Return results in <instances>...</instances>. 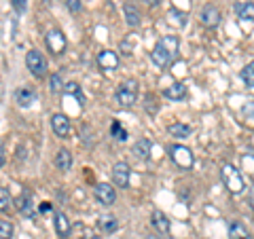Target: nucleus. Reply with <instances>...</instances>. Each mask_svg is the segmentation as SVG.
I'll list each match as a JSON object with an SVG mask.
<instances>
[{
  "mask_svg": "<svg viewBox=\"0 0 254 239\" xmlns=\"http://www.w3.org/2000/svg\"><path fill=\"white\" fill-rule=\"evenodd\" d=\"M17 210L28 218H34V208H32V197L30 193H23L19 199H17Z\"/></svg>",
  "mask_w": 254,
  "mask_h": 239,
  "instance_id": "nucleus-19",
  "label": "nucleus"
},
{
  "mask_svg": "<svg viewBox=\"0 0 254 239\" xmlns=\"http://www.w3.org/2000/svg\"><path fill=\"white\" fill-rule=\"evenodd\" d=\"M51 129L58 138H68L70 135V119L66 115H53L51 117Z\"/></svg>",
  "mask_w": 254,
  "mask_h": 239,
  "instance_id": "nucleus-9",
  "label": "nucleus"
},
{
  "mask_svg": "<svg viewBox=\"0 0 254 239\" xmlns=\"http://www.w3.org/2000/svg\"><path fill=\"white\" fill-rule=\"evenodd\" d=\"M95 199L102 203V205H113L117 201V190L106 184V182H100L98 186H95Z\"/></svg>",
  "mask_w": 254,
  "mask_h": 239,
  "instance_id": "nucleus-8",
  "label": "nucleus"
},
{
  "mask_svg": "<svg viewBox=\"0 0 254 239\" xmlns=\"http://www.w3.org/2000/svg\"><path fill=\"white\" fill-rule=\"evenodd\" d=\"M237 15H240V19H248V21H254V4L252 2H240L235 6Z\"/></svg>",
  "mask_w": 254,
  "mask_h": 239,
  "instance_id": "nucleus-22",
  "label": "nucleus"
},
{
  "mask_svg": "<svg viewBox=\"0 0 254 239\" xmlns=\"http://www.w3.org/2000/svg\"><path fill=\"white\" fill-rule=\"evenodd\" d=\"M38 210H41L43 214H47V212H51V203H41V208H38Z\"/></svg>",
  "mask_w": 254,
  "mask_h": 239,
  "instance_id": "nucleus-34",
  "label": "nucleus"
},
{
  "mask_svg": "<svg viewBox=\"0 0 254 239\" xmlns=\"http://www.w3.org/2000/svg\"><path fill=\"white\" fill-rule=\"evenodd\" d=\"M110 131H113V135H115V138L117 140H127V131L123 129V127H121V123H119V121H115L113 123V127H110Z\"/></svg>",
  "mask_w": 254,
  "mask_h": 239,
  "instance_id": "nucleus-28",
  "label": "nucleus"
},
{
  "mask_svg": "<svg viewBox=\"0 0 254 239\" xmlns=\"http://www.w3.org/2000/svg\"><path fill=\"white\" fill-rule=\"evenodd\" d=\"M199 19H201V23H203L205 28H216L222 17H220V11L216 9V6L205 4L203 9H201V13H199Z\"/></svg>",
  "mask_w": 254,
  "mask_h": 239,
  "instance_id": "nucleus-10",
  "label": "nucleus"
},
{
  "mask_svg": "<svg viewBox=\"0 0 254 239\" xmlns=\"http://www.w3.org/2000/svg\"><path fill=\"white\" fill-rule=\"evenodd\" d=\"M26 66H28V70L36 78H43L47 74V60H45V55L41 51H36V49L28 51V55H26Z\"/></svg>",
  "mask_w": 254,
  "mask_h": 239,
  "instance_id": "nucleus-4",
  "label": "nucleus"
},
{
  "mask_svg": "<svg viewBox=\"0 0 254 239\" xmlns=\"http://www.w3.org/2000/svg\"><path fill=\"white\" fill-rule=\"evenodd\" d=\"M170 157L182 170H190V167H193V155H190V150L187 146H180V144L170 146Z\"/></svg>",
  "mask_w": 254,
  "mask_h": 239,
  "instance_id": "nucleus-5",
  "label": "nucleus"
},
{
  "mask_svg": "<svg viewBox=\"0 0 254 239\" xmlns=\"http://www.w3.org/2000/svg\"><path fill=\"white\" fill-rule=\"evenodd\" d=\"M244 115L246 117H254V102H250V104L244 108Z\"/></svg>",
  "mask_w": 254,
  "mask_h": 239,
  "instance_id": "nucleus-33",
  "label": "nucleus"
},
{
  "mask_svg": "<svg viewBox=\"0 0 254 239\" xmlns=\"http://www.w3.org/2000/svg\"><path fill=\"white\" fill-rule=\"evenodd\" d=\"M45 41H47V47H49V51L53 55H62L66 51V36H64L60 30H51Z\"/></svg>",
  "mask_w": 254,
  "mask_h": 239,
  "instance_id": "nucleus-7",
  "label": "nucleus"
},
{
  "mask_svg": "<svg viewBox=\"0 0 254 239\" xmlns=\"http://www.w3.org/2000/svg\"><path fill=\"white\" fill-rule=\"evenodd\" d=\"M64 91H66V93H70V95H74V98H78V102H81V104L85 102L83 93H81V87H78L76 83H70V85H66V87H64Z\"/></svg>",
  "mask_w": 254,
  "mask_h": 239,
  "instance_id": "nucleus-27",
  "label": "nucleus"
},
{
  "mask_svg": "<svg viewBox=\"0 0 254 239\" xmlns=\"http://www.w3.org/2000/svg\"><path fill=\"white\" fill-rule=\"evenodd\" d=\"M163 95L170 98V100H185L187 98V85L185 83H174L163 91Z\"/></svg>",
  "mask_w": 254,
  "mask_h": 239,
  "instance_id": "nucleus-18",
  "label": "nucleus"
},
{
  "mask_svg": "<svg viewBox=\"0 0 254 239\" xmlns=\"http://www.w3.org/2000/svg\"><path fill=\"white\" fill-rule=\"evenodd\" d=\"M144 2H146L148 6H157L159 2H161V0H144Z\"/></svg>",
  "mask_w": 254,
  "mask_h": 239,
  "instance_id": "nucleus-35",
  "label": "nucleus"
},
{
  "mask_svg": "<svg viewBox=\"0 0 254 239\" xmlns=\"http://www.w3.org/2000/svg\"><path fill=\"white\" fill-rule=\"evenodd\" d=\"M55 231H58L60 237H68L70 231H72V227H70V220L64 212H58L55 214Z\"/></svg>",
  "mask_w": 254,
  "mask_h": 239,
  "instance_id": "nucleus-16",
  "label": "nucleus"
},
{
  "mask_svg": "<svg viewBox=\"0 0 254 239\" xmlns=\"http://www.w3.org/2000/svg\"><path fill=\"white\" fill-rule=\"evenodd\" d=\"M150 150H153V142H150L148 138H142L133 144V155H136L138 159H144V161L150 159Z\"/></svg>",
  "mask_w": 254,
  "mask_h": 239,
  "instance_id": "nucleus-15",
  "label": "nucleus"
},
{
  "mask_svg": "<svg viewBox=\"0 0 254 239\" xmlns=\"http://www.w3.org/2000/svg\"><path fill=\"white\" fill-rule=\"evenodd\" d=\"M178 49H180L178 36H163L161 41L155 45L153 53H150V60H153V63L157 68L163 70V68H168L174 60H176Z\"/></svg>",
  "mask_w": 254,
  "mask_h": 239,
  "instance_id": "nucleus-1",
  "label": "nucleus"
},
{
  "mask_svg": "<svg viewBox=\"0 0 254 239\" xmlns=\"http://www.w3.org/2000/svg\"><path fill=\"white\" fill-rule=\"evenodd\" d=\"M229 237L231 239H250V233H248V229H246L242 222L233 220L231 225H229Z\"/></svg>",
  "mask_w": 254,
  "mask_h": 239,
  "instance_id": "nucleus-20",
  "label": "nucleus"
},
{
  "mask_svg": "<svg viewBox=\"0 0 254 239\" xmlns=\"http://www.w3.org/2000/svg\"><path fill=\"white\" fill-rule=\"evenodd\" d=\"M55 167H58L60 172H68L70 167H72V155H70L68 148L58 150V155H55Z\"/></svg>",
  "mask_w": 254,
  "mask_h": 239,
  "instance_id": "nucleus-14",
  "label": "nucleus"
},
{
  "mask_svg": "<svg viewBox=\"0 0 254 239\" xmlns=\"http://www.w3.org/2000/svg\"><path fill=\"white\" fill-rule=\"evenodd\" d=\"M138 81H133V78H127L123 81L121 85L117 87V102L121 104L123 108H129L138 102Z\"/></svg>",
  "mask_w": 254,
  "mask_h": 239,
  "instance_id": "nucleus-3",
  "label": "nucleus"
},
{
  "mask_svg": "<svg viewBox=\"0 0 254 239\" xmlns=\"http://www.w3.org/2000/svg\"><path fill=\"white\" fill-rule=\"evenodd\" d=\"M13 237V222L0 218V239H11Z\"/></svg>",
  "mask_w": 254,
  "mask_h": 239,
  "instance_id": "nucleus-25",
  "label": "nucleus"
},
{
  "mask_svg": "<svg viewBox=\"0 0 254 239\" xmlns=\"http://www.w3.org/2000/svg\"><path fill=\"white\" fill-rule=\"evenodd\" d=\"M98 66L102 70H117V66H119V55L115 51H110V49L100 51L98 53Z\"/></svg>",
  "mask_w": 254,
  "mask_h": 239,
  "instance_id": "nucleus-11",
  "label": "nucleus"
},
{
  "mask_svg": "<svg viewBox=\"0 0 254 239\" xmlns=\"http://www.w3.org/2000/svg\"><path fill=\"white\" fill-rule=\"evenodd\" d=\"M123 13H125V21L129 23L131 28L140 26V21H142V15H140V11H138V6H136V4H131V2H125V4H123Z\"/></svg>",
  "mask_w": 254,
  "mask_h": 239,
  "instance_id": "nucleus-12",
  "label": "nucleus"
},
{
  "mask_svg": "<svg viewBox=\"0 0 254 239\" xmlns=\"http://www.w3.org/2000/svg\"><path fill=\"white\" fill-rule=\"evenodd\" d=\"M11 203H13V199H11V195H9V190L0 186V212H9Z\"/></svg>",
  "mask_w": 254,
  "mask_h": 239,
  "instance_id": "nucleus-24",
  "label": "nucleus"
},
{
  "mask_svg": "<svg viewBox=\"0 0 254 239\" xmlns=\"http://www.w3.org/2000/svg\"><path fill=\"white\" fill-rule=\"evenodd\" d=\"M15 100H17L19 106H30L32 102L36 100V93H34L32 87H19L17 93H15Z\"/></svg>",
  "mask_w": 254,
  "mask_h": 239,
  "instance_id": "nucleus-17",
  "label": "nucleus"
},
{
  "mask_svg": "<svg viewBox=\"0 0 254 239\" xmlns=\"http://www.w3.org/2000/svg\"><path fill=\"white\" fill-rule=\"evenodd\" d=\"M144 239H161V237H157V235H148V237H144Z\"/></svg>",
  "mask_w": 254,
  "mask_h": 239,
  "instance_id": "nucleus-36",
  "label": "nucleus"
},
{
  "mask_svg": "<svg viewBox=\"0 0 254 239\" xmlns=\"http://www.w3.org/2000/svg\"><path fill=\"white\" fill-rule=\"evenodd\" d=\"M4 161H6V153H4V142L0 140V167L4 165Z\"/></svg>",
  "mask_w": 254,
  "mask_h": 239,
  "instance_id": "nucleus-32",
  "label": "nucleus"
},
{
  "mask_svg": "<svg viewBox=\"0 0 254 239\" xmlns=\"http://www.w3.org/2000/svg\"><path fill=\"white\" fill-rule=\"evenodd\" d=\"M66 4H68V9L72 13H76L78 9H81V0H66Z\"/></svg>",
  "mask_w": 254,
  "mask_h": 239,
  "instance_id": "nucleus-30",
  "label": "nucleus"
},
{
  "mask_svg": "<svg viewBox=\"0 0 254 239\" xmlns=\"http://www.w3.org/2000/svg\"><path fill=\"white\" fill-rule=\"evenodd\" d=\"M242 76H244V81H246V85L248 87H254V61H250L248 66L244 68V72H242Z\"/></svg>",
  "mask_w": 254,
  "mask_h": 239,
  "instance_id": "nucleus-26",
  "label": "nucleus"
},
{
  "mask_svg": "<svg viewBox=\"0 0 254 239\" xmlns=\"http://www.w3.org/2000/svg\"><path fill=\"white\" fill-rule=\"evenodd\" d=\"M64 89V83H62V76L60 74H51V91H62Z\"/></svg>",
  "mask_w": 254,
  "mask_h": 239,
  "instance_id": "nucleus-29",
  "label": "nucleus"
},
{
  "mask_svg": "<svg viewBox=\"0 0 254 239\" xmlns=\"http://www.w3.org/2000/svg\"><path fill=\"white\" fill-rule=\"evenodd\" d=\"M129 176H131L129 165L123 163V161L115 163V167H113V182L119 188H127V186H129Z\"/></svg>",
  "mask_w": 254,
  "mask_h": 239,
  "instance_id": "nucleus-6",
  "label": "nucleus"
},
{
  "mask_svg": "<svg viewBox=\"0 0 254 239\" xmlns=\"http://www.w3.org/2000/svg\"><path fill=\"white\" fill-rule=\"evenodd\" d=\"M150 220H153V227L159 231V233H170V218L165 216V214L161 210H155L153 216H150Z\"/></svg>",
  "mask_w": 254,
  "mask_h": 239,
  "instance_id": "nucleus-13",
  "label": "nucleus"
},
{
  "mask_svg": "<svg viewBox=\"0 0 254 239\" xmlns=\"http://www.w3.org/2000/svg\"><path fill=\"white\" fill-rule=\"evenodd\" d=\"M220 176H222V182H225V186H227V190H229L231 195H240V193H244V188H246L244 176L235 170L233 165H229V163L222 165Z\"/></svg>",
  "mask_w": 254,
  "mask_h": 239,
  "instance_id": "nucleus-2",
  "label": "nucleus"
},
{
  "mask_svg": "<svg viewBox=\"0 0 254 239\" xmlns=\"http://www.w3.org/2000/svg\"><path fill=\"white\" fill-rule=\"evenodd\" d=\"M100 227L102 231H106V233H113V231H117V218L115 216H102L100 218Z\"/></svg>",
  "mask_w": 254,
  "mask_h": 239,
  "instance_id": "nucleus-23",
  "label": "nucleus"
},
{
  "mask_svg": "<svg viewBox=\"0 0 254 239\" xmlns=\"http://www.w3.org/2000/svg\"><path fill=\"white\" fill-rule=\"evenodd\" d=\"M23 2H26V0H13V6L17 9V13H23V11H26V4H23Z\"/></svg>",
  "mask_w": 254,
  "mask_h": 239,
  "instance_id": "nucleus-31",
  "label": "nucleus"
},
{
  "mask_svg": "<svg viewBox=\"0 0 254 239\" xmlns=\"http://www.w3.org/2000/svg\"><path fill=\"white\" fill-rule=\"evenodd\" d=\"M168 131L174 135V138H189L193 129H190V125H185V123H172L168 127Z\"/></svg>",
  "mask_w": 254,
  "mask_h": 239,
  "instance_id": "nucleus-21",
  "label": "nucleus"
}]
</instances>
